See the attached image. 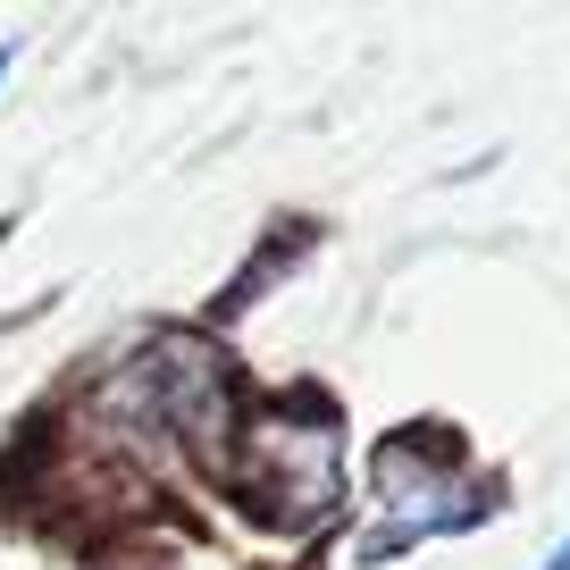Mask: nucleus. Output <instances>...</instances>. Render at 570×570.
I'll list each match as a JSON object with an SVG mask.
<instances>
[{"label":"nucleus","mask_w":570,"mask_h":570,"mask_svg":"<svg viewBox=\"0 0 570 570\" xmlns=\"http://www.w3.org/2000/svg\"><path fill=\"white\" fill-rule=\"evenodd\" d=\"M9 68H18V42H0V76H9Z\"/></svg>","instance_id":"nucleus-5"},{"label":"nucleus","mask_w":570,"mask_h":570,"mask_svg":"<svg viewBox=\"0 0 570 570\" xmlns=\"http://www.w3.org/2000/svg\"><path fill=\"white\" fill-rule=\"evenodd\" d=\"M244 495L261 520L277 529H311V520L336 512L344 495V428L327 403L294 394V403H268L244 428Z\"/></svg>","instance_id":"nucleus-3"},{"label":"nucleus","mask_w":570,"mask_h":570,"mask_svg":"<svg viewBox=\"0 0 570 570\" xmlns=\"http://www.w3.org/2000/svg\"><path fill=\"white\" fill-rule=\"evenodd\" d=\"M92 428L126 436L142 453H194L210 462L227 445V420H235V377H227V353L185 327H160L151 344L118 361V370L92 386Z\"/></svg>","instance_id":"nucleus-1"},{"label":"nucleus","mask_w":570,"mask_h":570,"mask_svg":"<svg viewBox=\"0 0 570 570\" xmlns=\"http://www.w3.org/2000/svg\"><path fill=\"white\" fill-rule=\"evenodd\" d=\"M370 562H386V553H411L428 546V537H453L470 529V520H487V487H470L462 470V445H445L436 428H403V436H386L370 462Z\"/></svg>","instance_id":"nucleus-2"},{"label":"nucleus","mask_w":570,"mask_h":570,"mask_svg":"<svg viewBox=\"0 0 570 570\" xmlns=\"http://www.w3.org/2000/svg\"><path fill=\"white\" fill-rule=\"evenodd\" d=\"M537 570H570V546H562V553H546V562H537Z\"/></svg>","instance_id":"nucleus-4"}]
</instances>
